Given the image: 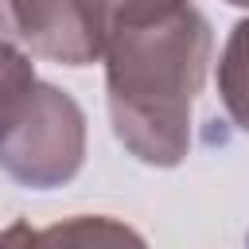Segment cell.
<instances>
[{
    "mask_svg": "<svg viewBox=\"0 0 249 249\" xmlns=\"http://www.w3.org/2000/svg\"><path fill=\"white\" fill-rule=\"evenodd\" d=\"M210 51V23L191 0H105L109 121L140 163H183Z\"/></svg>",
    "mask_w": 249,
    "mask_h": 249,
    "instance_id": "1",
    "label": "cell"
},
{
    "mask_svg": "<svg viewBox=\"0 0 249 249\" xmlns=\"http://www.w3.org/2000/svg\"><path fill=\"white\" fill-rule=\"evenodd\" d=\"M86 160V113L82 105L51 86L39 82L19 121L0 136V167L16 183L31 191H51L70 183Z\"/></svg>",
    "mask_w": 249,
    "mask_h": 249,
    "instance_id": "2",
    "label": "cell"
},
{
    "mask_svg": "<svg viewBox=\"0 0 249 249\" xmlns=\"http://www.w3.org/2000/svg\"><path fill=\"white\" fill-rule=\"evenodd\" d=\"M0 39L58 66H89L105 43V0H0Z\"/></svg>",
    "mask_w": 249,
    "mask_h": 249,
    "instance_id": "3",
    "label": "cell"
},
{
    "mask_svg": "<svg viewBox=\"0 0 249 249\" xmlns=\"http://www.w3.org/2000/svg\"><path fill=\"white\" fill-rule=\"evenodd\" d=\"M43 249H148V241L109 214H74L39 230Z\"/></svg>",
    "mask_w": 249,
    "mask_h": 249,
    "instance_id": "4",
    "label": "cell"
},
{
    "mask_svg": "<svg viewBox=\"0 0 249 249\" xmlns=\"http://www.w3.org/2000/svg\"><path fill=\"white\" fill-rule=\"evenodd\" d=\"M218 97L230 121L249 132V19H237L218 58Z\"/></svg>",
    "mask_w": 249,
    "mask_h": 249,
    "instance_id": "5",
    "label": "cell"
},
{
    "mask_svg": "<svg viewBox=\"0 0 249 249\" xmlns=\"http://www.w3.org/2000/svg\"><path fill=\"white\" fill-rule=\"evenodd\" d=\"M39 78H35V62L31 54L12 43V39H0V136L19 121V113L27 109L31 93H35Z\"/></svg>",
    "mask_w": 249,
    "mask_h": 249,
    "instance_id": "6",
    "label": "cell"
},
{
    "mask_svg": "<svg viewBox=\"0 0 249 249\" xmlns=\"http://www.w3.org/2000/svg\"><path fill=\"white\" fill-rule=\"evenodd\" d=\"M0 249H43V237L31 222H12L8 230H0Z\"/></svg>",
    "mask_w": 249,
    "mask_h": 249,
    "instance_id": "7",
    "label": "cell"
},
{
    "mask_svg": "<svg viewBox=\"0 0 249 249\" xmlns=\"http://www.w3.org/2000/svg\"><path fill=\"white\" fill-rule=\"evenodd\" d=\"M226 4H237V8H249V0H226Z\"/></svg>",
    "mask_w": 249,
    "mask_h": 249,
    "instance_id": "8",
    "label": "cell"
}]
</instances>
